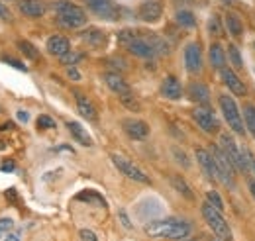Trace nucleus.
Wrapping results in <instances>:
<instances>
[{
    "instance_id": "48",
    "label": "nucleus",
    "mask_w": 255,
    "mask_h": 241,
    "mask_svg": "<svg viewBox=\"0 0 255 241\" xmlns=\"http://www.w3.org/2000/svg\"><path fill=\"white\" fill-rule=\"evenodd\" d=\"M0 169H2V171H4V173H12V171H14V169H16V165H14V161H4V163H2V167H0Z\"/></svg>"
},
{
    "instance_id": "21",
    "label": "nucleus",
    "mask_w": 255,
    "mask_h": 241,
    "mask_svg": "<svg viewBox=\"0 0 255 241\" xmlns=\"http://www.w3.org/2000/svg\"><path fill=\"white\" fill-rule=\"evenodd\" d=\"M161 94L169 100H179L183 96V87L175 77H167L161 85Z\"/></svg>"
},
{
    "instance_id": "36",
    "label": "nucleus",
    "mask_w": 255,
    "mask_h": 241,
    "mask_svg": "<svg viewBox=\"0 0 255 241\" xmlns=\"http://www.w3.org/2000/svg\"><path fill=\"white\" fill-rule=\"evenodd\" d=\"M85 55L83 53H75V51H69V53H65L63 57H61V63L67 65V67H73L75 63H79V61L83 59Z\"/></svg>"
},
{
    "instance_id": "20",
    "label": "nucleus",
    "mask_w": 255,
    "mask_h": 241,
    "mask_svg": "<svg viewBox=\"0 0 255 241\" xmlns=\"http://www.w3.org/2000/svg\"><path fill=\"white\" fill-rule=\"evenodd\" d=\"M143 37H145V41L151 45V49L155 51V55L161 57V55H169L171 53V43L165 39V37H161L157 33H143Z\"/></svg>"
},
{
    "instance_id": "11",
    "label": "nucleus",
    "mask_w": 255,
    "mask_h": 241,
    "mask_svg": "<svg viewBox=\"0 0 255 241\" xmlns=\"http://www.w3.org/2000/svg\"><path fill=\"white\" fill-rule=\"evenodd\" d=\"M126 49L131 55H135V57H143V59H153V57H157L155 51L151 49V45L145 41L143 33H139V31H137V35L128 43Z\"/></svg>"
},
{
    "instance_id": "13",
    "label": "nucleus",
    "mask_w": 255,
    "mask_h": 241,
    "mask_svg": "<svg viewBox=\"0 0 255 241\" xmlns=\"http://www.w3.org/2000/svg\"><path fill=\"white\" fill-rule=\"evenodd\" d=\"M194 155H196V161H198V165H200L204 177L210 179V181H214V179H216V171H214V159H212V153H210L208 149H204V147H196Z\"/></svg>"
},
{
    "instance_id": "35",
    "label": "nucleus",
    "mask_w": 255,
    "mask_h": 241,
    "mask_svg": "<svg viewBox=\"0 0 255 241\" xmlns=\"http://www.w3.org/2000/svg\"><path fill=\"white\" fill-rule=\"evenodd\" d=\"M135 35H137V30H122L118 33V43H120L122 47H126Z\"/></svg>"
},
{
    "instance_id": "5",
    "label": "nucleus",
    "mask_w": 255,
    "mask_h": 241,
    "mask_svg": "<svg viewBox=\"0 0 255 241\" xmlns=\"http://www.w3.org/2000/svg\"><path fill=\"white\" fill-rule=\"evenodd\" d=\"M218 102H220V110H222L224 120L228 121V125H230L236 133L244 135V133H246V127H244L246 121H244L242 114H240V110H238L236 100H234L230 94H222V96L218 98Z\"/></svg>"
},
{
    "instance_id": "41",
    "label": "nucleus",
    "mask_w": 255,
    "mask_h": 241,
    "mask_svg": "<svg viewBox=\"0 0 255 241\" xmlns=\"http://www.w3.org/2000/svg\"><path fill=\"white\" fill-rule=\"evenodd\" d=\"M112 69H118V71H126V61L124 59H110V63H108Z\"/></svg>"
},
{
    "instance_id": "44",
    "label": "nucleus",
    "mask_w": 255,
    "mask_h": 241,
    "mask_svg": "<svg viewBox=\"0 0 255 241\" xmlns=\"http://www.w3.org/2000/svg\"><path fill=\"white\" fill-rule=\"evenodd\" d=\"M81 241H98L91 230H81Z\"/></svg>"
},
{
    "instance_id": "16",
    "label": "nucleus",
    "mask_w": 255,
    "mask_h": 241,
    "mask_svg": "<svg viewBox=\"0 0 255 241\" xmlns=\"http://www.w3.org/2000/svg\"><path fill=\"white\" fill-rule=\"evenodd\" d=\"M47 51L51 53V55H55V57H63L65 53H69L71 51V43H69V39L63 37V35H51L49 39H47Z\"/></svg>"
},
{
    "instance_id": "2",
    "label": "nucleus",
    "mask_w": 255,
    "mask_h": 241,
    "mask_svg": "<svg viewBox=\"0 0 255 241\" xmlns=\"http://www.w3.org/2000/svg\"><path fill=\"white\" fill-rule=\"evenodd\" d=\"M53 10H55V14H57L59 24L65 26V28H71V30H73V28H81V26L87 24V14H85V10H83L81 6L69 2V0H59V2H55V4H53Z\"/></svg>"
},
{
    "instance_id": "47",
    "label": "nucleus",
    "mask_w": 255,
    "mask_h": 241,
    "mask_svg": "<svg viewBox=\"0 0 255 241\" xmlns=\"http://www.w3.org/2000/svg\"><path fill=\"white\" fill-rule=\"evenodd\" d=\"M67 75H69V79H73V81H81V73H79L75 67H69V69H67Z\"/></svg>"
},
{
    "instance_id": "53",
    "label": "nucleus",
    "mask_w": 255,
    "mask_h": 241,
    "mask_svg": "<svg viewBox=\"0 0 255 241\" xmlns=\"http://www.w3.org/2000/svg\"><path fill=\"white\" fill-rule=\"evenodd\" d=\"M6 241H18V238H16V236H8V240Z\"/></svg>"
},
{
    "instance_id": "40",
    "label": "nucleus",
    "mask_w": 255,
    "mask_h": 241,
    "mask_svg": "<svg viewBox=\"0 0 255 241\" xmlns=\"http://www.w3.org/2000/svg\"><path fill=\"white\" fill-rule=\"evenodd\" d=\"M2 61H4V63H8V65H12L14 69H20V71H28V69H26V65H22L20 61L12 59V57H2Z\"/></svg>"
},
{
    "instance_id": "30",
    "label": "nucleus",
    "mask_w": 255,
    "mask_h": 241,
    "mask_svg": "<svg viewBox=\"0 0 255 241\" xmlns=\"http://www.w3.org/2000/svg\"><path fill=\"white\" fill-rule=\"evenodd\" d=\"M175 20H177L183 28H194V26H196V18H194V14L189 12V10H179V12L175 14Z\"/></svg>"
},
{
    "instance_id": "19",
    "label": "nucleus",
    "mask_w": 255,
    "mask_h": 241,
    "mask_svg": "<svg viewBox=\"0 0 255 241\" xmlns=\"http://www.w3.org/2000/svg\"><path fill=\"white\" fill-rule=\"evenodd\" d=\"M20 12L28 18H41L45 14V4L41 0H20Z\"/></svg>"
},
{
    "instance_id": "4",
    "label": "nucleus",
    "mask_w": 255,
    "mask_h": 241,
    "mask_svg": "<svg viewBox=\"0 0 255 241\" xmlns=\"http://www.w3.org/2000/svg\"><path fill=\"white\" fill-rule=\"evenodd\" d=\"M212 159H214V171H216V179L222 182L226 188L234 190L236 188V167L234 163L228 159V155L220 147H210Z\"/></svg>"
},
{
    "instance_id": "8",
    "label": "nucleus",
    "mask_w": 255,
    "mask_h": 241,
    "mask_svg": "<svg viewBox=\"0 0 255 241\" xmlns=\"http://www.w3.org/2000/svg\"><path fill=\"white\" fill-rule=\"evenodd\" d=\"M87 6L91 8L93 14H96L102 20L116 22L120 18V8L112 0H87Z\"/></svg>"
},
{
    "instance_id": "26",
    "label": "nucleus",
    "mask_w": 255,
    "mask_h": 241,
    "mask_svg": "<svg viewBox=\"0 0 255 241\" xmlns=\"http://www.w3.org/2000/svg\"><path fill=\"white\" fill-rule=\"evenodd\" d=\"M75 200H81V202H89V204H96V206H104L106 208V200L98 194V192H93V190H85V192H79L75 196Z\"/></svg>"
},
{
    "instance_id": "49",
    "label": "nucleus",
    "mask_w": 255,
    "mask_h": 241,
    "mask_svg": "<svg viewBox=\"0 0 255 241\" xmlns=\"http://www.w3.org/2000/svg\"><path fill=\"white\" fill-rule=\"evenodd\" d=\"M6 198H8V200H12V202H16V190H14V188L6 190Z\"/></svg>"
},
{
    "instance_id": "31",
    "label": "nucleus",
    "mask_w": 255,
    "mask_h": 241,
    "mask_svg": "<svg viewBox=\"0 0 255 241\" xmlns=\"http://www.w3.org/2000/svg\"><path fill=\"white\" fill-rule=\"evenodd\" d=\"M228 59L232 63V67L236 69V71H240V69H244V61H242V53H240V49L236 47V45H230L228 47Z\"/></svg>"
},
{
    "instance_id": "3",
    "label": "nucleus",
    "mask_w": 255,
    "mask_h": 241,
    "mask_svg": "<svg viewBox=\"0 0 255 241\" xmlns=\"http://www.w3.org/2000/svg\"><path fill=\"white\" fill-rule=\"evenodd\" d=\"M200 212H202V218H204V222L208 224V228L214 232V240L216 241H232V232H230L228 222L224 220L222 212L218 210V208H214L210 202L202 204Z\"/></svg>"
},
{
    "instance_id": "18",
    "label": "nucleus",
    "mask_w": 255,
    "mask_h": 241,
    "mask_svg": "<svg viewBox=\"0 0 255 241\" xmlns=\"http://www.w3.org/2000/svg\"><path fill=\"white\" fill-rule=\"evenodd\" d=\"M75 100H77V108H79V112H81L83 118H87V120H91V121H95L96 118H98V112H96L95 104H93L85 94L75 92Z\"/></svg>"
},
{
    "instance_id": "45",
    "label": "nucleus",
    "mask_w": 255,
    "mask_h": 241,
    "mask_svg": "<svg viewBox=\"0 0 255 241\" xmlns=\"http://www.w3.org/2000/svg\"><path fill=\"white\" fill-rule=\"evenodd\" d=\"M0 20H8V22L12 20V12H10L2 2H0Z\"/></svg>"
},
{
    "instance_id": "6",
    "label": "nucleus",
    "mask_w": 255,
    "mask_h": 241,
    "mask_svg": "<svg viewBox=\"0 0 255 241\" xmlns=\"http://www.w3.org/2000/svg\"><path fill=\"white\" fill-rule=\"evenodd\" d=\"M220 149H222L224 153L228 155V159L234 163L236 171H240V173H250V165H248L246 153H244V149L238 147V143H236L228 133H222V135H220Z\"/></svg>"
},
{
    "instance_id": "22",
    "label": "nucleus",
    "mask_w": 255,
    "mask_h": 241,
    "mask_svg": "<svg viewBox=\"0 0 255 241\" xmlns=\"http://www.w3.org/2000/svg\"><path fill=\"white\" fill-rule=\"evenodd\" d=\"M187 94H189L192 102H198V104H208L210 102V91L202 83H191L189 89H187Z\"/></svg>"
},
{
    "instance_id": "50",
    "label": "nucleus",
    "mask_w": 255,
    "mask_h": 241,
    "mask_svg": "<svg viewBox=\"0 0 255 241\" xmlns=\"http://www.w3.org/2000/svg\"><path fill=\"white\" fill-rule=\"evenodd\" d=\"M18 120H20V121H28V120H30L28 112H22V110H20V112H18Z\"/></svg>"
},
{
    "instance_id": "46",
    "label": "nucleus",
    "mask_w": 255,
    "mask_h": 241,
    "mask_svg": "<svg viewBox=\"0 0 255 241\" xmlns=\"http://www.w3.org/2000/svg\"><path fill=\"white\" fill-rule=\"evenodd\" d=\"M118 216H120V220H122V226L128 228V230H131V222H129V218H128V214L124 210L118 212Z\"/></svg>"
},
{
    "instance_id": "38",
    "label": "nucleus",
    "mask_w": 255,
    "mask_h": 241,
    "mask_svg": "<svg viewBox=\"0 0 255 241\" xmlns=\"http://www.w3.org/2000/svg\"><path fill=\"white\" fill-rule=\"evenodd\" d=\"M12 226H14V222L10 218H0V238H4L12 230Z\"/></svg>"
},
{
    "instance_id": "29",
    "label": "nucleus",
    "mask_w": 255,
    "mask_h": 241,
    "mask_svg": "<svg viewBox=\"0 0 255 241\" xmlns=\"http://www.w3.org/2000/svg\"><path fill=\"white\" fill-rule=\"evenodd\" d=\"M18 49H20L28 59H32V61L39 59V51H37V47H35L33 43H30L28 39H20V41H18Z\"/></svg>"
},
{
    "instance_id": "52",
    "label": "nucleus",
    "mask_w": 255,
    "mask_h": 241,
    "mask_svg": "<svg viewBox=\"0 0 255 241\" xmlns=\"http://www.w3.org/2000/svg\"><path fill=\"white\" fill-rule=\"evenodd\" d=\"M12 125H14L12 121H6V123H2V125H0V129H10Z\"/></svg>"
},
{
    "instance_id": "25",
    "label": "nucleus",
    "mask_w": 255,
    "mask_h": 241,
    "mask_svg": "<svg viewBox=\"0 0 255 241\" xmlns=\"http://www.w3.org/2000/svg\"><path fill=\"white\" fill-rule=\"evenodd\" d=\"M208 57H210V63H212V67L214 69H224L226 67V51L222 49V45L220 43H212L210 45V51H208Z\"/></svg>"
},
{
    "instance_id": "42",
    "label": "nucleus",
    "mask_w": 255,
    "mask_h": 241,
    "mask_svg": "<svg viewBox=\"0 0 255 241\" xmlns=\"http://www.w3.org/2000/svg\"><path fill=\"white\" fill-rule=\"evenodd\" d=\"M246 153V157H248V165H250V173H254L255 175V155L252 153L250 149H244Z\"/></svg>"
},
{
    "instance_id": "27",
    "label": "nucleus",
    "mask_w": 255,
    "mask_h": 241,
    "mask_svg": "<svg viewBox=\"0 0 255 241\" xmlns=\"http://www.w3.org/2000/svg\"><path fill=\"white\" fill-rule=\"evenodd\" d=\"M226 28H228V31H230L234 37H240L242 31H244V24H242V20H240L236 14H228V16H226Z\"/></svg>"
},
{
    "instance_id": "14",
    "label": "nucleus",
    "mask_w": 255,
    "mask_h": 241,
    "mask_svg": "<svg viewBox=\"0 0 255 241\" xmlns=\"http://www.w3.org/2000/svg\"><path fill=\"white\" fill-rule=\"evenodd\" d=\"M220 79H222V83L230 89V92H234V94H246V85L242 83V79L230 69V67H224L220 69Z\"/></svg>"
},
{
    "instance_id": "39",
    "label": "nucleus",
    "mask_w": 255,
    "mask_h": 241,
    "mask_svg": "<svg viewBox=\"0 0 255 241\" xmlns=\"http://www.w3.org/2000/svg\"><path fill=\"white\" fill-rule=\"evenodd\" d=\"M37 125L41 129H49V127H55V121H53V118H49V116H39L37 118Z\"/></svg>"
},
{
    "instance_id": "10",
    "label": "nucleus",
    "mask_w": 255,
    "mask_h": 241,
    "mask_svg": "<svg viewBox=\"0 0 255 241\" xmlns=\"http://www.w3.org/2000/svg\"><path fill=\"white\" fill-rule=\"evenodd\" d=\"M137 16H139V20H143L147 24H155L163 16L161 0H145V2H141L139 8H137Z\"/></svg>"
},
{
    "instance_id": "9",
    "label": "nucleus",
    "mask_w": 255,
    "mask_h": 241,
    "mask_svg": "<svg viewBox=\"0 0 255 241\" xmlns=\"http://www.w3.org/2000/svg\"><path fill=\"white\" fill-rule=\"evenodd\" d=\"M192 120L198 123V127L206 133H216L218 127H220V121L214 116L212 110L208 108H194L192 110Z\"/></svg>"
},
{
    "instance_id": "34",
    "label": "nucleus",
    "mask_w": 255,
    "mask_h": 241,
    "mask_svg": "<svg viewBox=\"0 0 255 241\" xmlns=\"http://www.w3.org/2000/svg\"><path fill=\"white\" fill-rule=\"evenodd\" d=\"M206 200H208V202H210L214 208H218L220 212L224 210V200H222V196H220L216 190H208V192H206Z\"/></svg>"
},
{
    "instance_id": "23",
    "label": "nucleus",
    "mask_w": 255,
    "mask_h": 241,
    "mask_svg": "<svg viewBox=\"0 0 255 241\" xmlns=\"http://www.w3.org/2000/svg\"><path fill=\"white\" fill-rule=\"evenodd\" d=\"M67 129L71 131V135L75 137V141H79L81 145H85V147H91L93 145V137L89 135V131L79 121H67Z\"/></svg>"
},
{
    "instance_id": "7",
    "label": "nucleus",
    "mask_w": 255,
    "mask_h": 241,
    "mask_svg": "<svg viewBox=\"0 0 255 241\" xmlns=\"http://www.w3.org/2000/svg\"><path fill=\"white\" fill-rule=\"evenodd\" d=\"M110 159H112V163L116 165V169L120 171V173H124L128 179H131V181L135 182H143V184H149L151 179L147 177V173H143L137 165H133L131 161H128L126 157H122V155H110Z\"/></svg>"
},
{
    "instance_id": "32",
    "label": "nucleus",
    "mask_w": 255,
    "mask_h": 241,
    "mask_svg": "<svg viewBox=\"0 0 255 241\" xmlns=\"http://www.w3.org/2000/svg\"><path fill=\"white\" fill-rule=\"evenodd\" d=\"M244 120H246V127L250 129V133L255 139V106H246L244 108Z\"/></svg>"
},
{
    "instance_id": "33",
    "label": "nucleus",
    "mask_w": 255,
    "mask_h": 241,
    "mask_svg": "<svg viewBox=\"0 0 255 241\" xmlns=\"http://www.w3.org/2000/svg\"><path fill=\"white\" fill-rule=\"evenodd\" d=\"M120 100H122V104L126 106L128 110H131V112H139L141 110V106H139V102H137V98L133 94H124V96H120Z\"/></svg>"
},
{
    "instance_id": "15",
    "label": "nucleus",
    "mask_w": 255,
    "mask_h": 241,
    "mask_svg": "<svg viewBox=\"0 0 255 241\" xmlns=\"http://www.w3.org/2000/svg\"><path fill=\"white\" fill-rule=\"evenodd\" d=\"M122 127L131 139H145L149 135V125L141 120H124Z\"/></svg>"
},
{
    "instance_id": "1",
    "label": "nucleus",
    "mask_w": 255,
    "mask_h": 241,
    "mask_svg": "<svg viewBox=\"0 0 255 241\" xmlns=\"http://www.w3.org/2000/svg\"><path fill=\"white\" fill-rule=\"evenodd\" d=\"M145 236L149 238H167V240H183L189 238L192 232V226L185 220L167 218V220H155L145 224L143 228Z\"/></svg>"
},
{
    "instance_id": "28",
    "label": "nucleus",
    "mask_w": 255,
    "mask_h": 241,
    "mask_svg": "<svg viewBox=\"0 0 255 241\" xmlns=\"http://www.w3.org/2000/svg\"><path fill=\"white\" fill-rule=\"evenodd\" d=\"M171 184H173V188H175L179 194H183L187 200H194V194H192V190L189 188V184L183 181L181 177H171Z\"/></svg>"
},
{
    "instance_id": "37",
    "label": "nucleus",
    "mask_w": 255,
    "mask_h": 241,
    "mask_svg": "<svg viewBox=\"0 0 255 241\" xmlns=\"http://www.w3.org/2000/svg\"><path fill=\"white\" fill-rule=\"evenodd\" d=\"M208 31L212 33V35H222V26H220V20H218V16H212L210 20H208Z\"/></svg>"
},
{
    "instance_id": "17",
    "label": "nucleus",
    "mask_w": 255,
    "mask_h": 241,
    "mask_svg": "<svg viewBox=\"0 0 255 241\" xmlns=\"http://www.w3.org/2000/svg\"><path fill=\"white\" fill-rule=\"evenodd\" d=\"M104 81H106V85H108V89L110 91H114L118 96H124V94H131V89H129V85H128L126 81L118 75V73H106L104 75Z\"/></svg>"
},
{
    "instance_id": "43",
    "label": "nucleus",
    "mask_w": 255,
    "mask_h": 241,
    "mask_svg": "<svg viewBox=\"0 0 255 241\" xmlns=\"http://www.w3.org/2000/svg\"><path fill=\"white\" fill-rule=\"evenodd\" d=\"M173 153L177 155V161H179V163H183L185 167H189V165H191V163H189V159H187V155H185L181 149H177V147H175V149H173Z\"/></svg>"
},
{
    "instance_id": "51",
    "label": "nucleus",
    "mask_w": 255,
    "mask_h": 241,
    "mask_svg": "<svg viewBox=\"0 0 255 241\" xmlns=\"http://www.w3.org/2000/svg\"><path fill=\"white\" fill-rule=\"evenodd\" d=\"M250 192H252V196L255 198V179H252V181H250Z\"/></svg>"
},
{
    "instance_id": "12",
    "label": "nucleus",
    "mask_w": 255,
    "mask_h": 241,
    "mask_svg": "<svg viewBox=\"0 0 255 241\" xmlns=\"http://www.w3.org/2000/svg\"><path fill=\"white\" fill-rule=\"evenodd\" d=\"M185 67L192 75L202 71V53H200V45L198 43H189L185 47Z\"/></svg>"
},
{
    "instance_id": "54",
    "label": "nucleus",
    "mask_w": 255,
    "mask_h": 241,
    "mask_svg": "<svg viewBox=\"0 0 255 241\" xmlns=\"http://www.w3.org/2000/svg\"><path fill=\"white\" fill-rule=\"evenodd\" d=\"M175 241H192L191 238H183V240H175Z\"/></svg>"
},
{
    "instance_id": "24",
    "label": "nucleus",
    "mask_w": 255,
    "mask_h": 241,
    "mask_svg": "<svg viewBox=\"0 0 255 241\" xmlns=\"http://www.w3.org/2000/svg\"><path fill=\"white\" fill-rule=\"evenodd\" d=\"M81 39L87 43V45H91V47H102L104 43H106V33L102 30H98V28H89V30H85L81 33Z\"/></svg>"
}]
</instances>
